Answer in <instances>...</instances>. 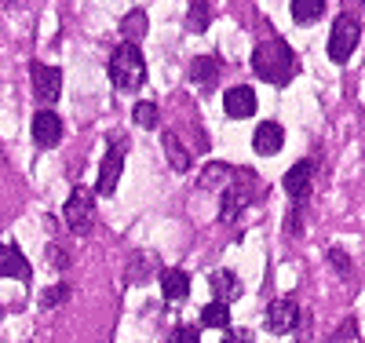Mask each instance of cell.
Instances as JSON below:
<instances>
[{"label": "cell", "instance_id": "83f0119b", "mask_svg": "<svg viewBox=\"0 0 365 343\" xmlns=\"http://www.w3.org/2000/svg\"><path fill=\"white\" fill-rule=\"evenodd\" d=\"M227 343H252V332H245V329H241V332H227Z\"/></svg>", "mask_w": 365, "mask_h": 343}, {"label": "cell", "instance_id": "52a82bcc", "mask_svg": "<svg viewBox=\"0 0 365 343\" xmlns=\"http://www.w3.org/2000/svg\"><path fill=\"white\" fill-rule=\"evenodd\" d=\"M29 81H34V96L37 103L51 106L58 96H63V73H58L55 66H41V62H34V70H29Z\"/></svg>", "mask_w": 365, "mask_h": 343}, {"label": "cell", "instance_id": "ba28073f", "mask_svg": "<svg viewBox=\"0 0 365 343\" xmlns=\"http://www.w3.org/2000/svg\"><path fill=\"white\" fill-rule=\"evenodd\" d=\"M34 143L41 146V150H51V146H58V139H63V117H58L55 110H41L37 117H34Z\"/></svg>", "mask_w": 365, "mask_h": 343}, {"label": "cell", "instance_id": "277c9868", "mask_svg": "<svg viewBox=\"0 0 365 343\" xmlns=\"http://www.w3.org/2000/svg\"><path fill=\"white\" fill-rule=\"evenodd\" d=\"M125 153H128V143L125 139H110V150H106V158L99 165V183H96V194L110 198L117 190V179L120 172H125Z\"/></svg>", "mask_w": 365, "mask_h": 343}, {"label": "cell", "instance_id": "8fae6325", "mask_svg": "<svg viewBox=\"0 0 365 343\" xmlns=\"http://www.w3.org/2000/svg\"><path fill=\"white\" fill-rule=\"evenodd\" d=\"M0 274L19 277V282H29V277H34V267H29V260L19 252V245H0Z\"/></svg>", "mask_w": 365, "mask_h": 343}, {"label": "cell", "instance_id": "4fadbf2b", "mask_svg": "<svg viewBox=\"0 0 365 343\" xmlns=\"http://www.w3.org/2000/svg\"><path fill=\"white\" fill-rule=\"evenodd\" d=\"M311 175H314V161H296V165L285 172V190H289V198H307Z\"/></svg>", "mask_w": 365, "mask_h": 343}, {"label": "cell", "instance_id": "f1b7e54d", "mask_svg": "<svg viewBox=\"0 0 365 343\" xmlns=\"http://www.w3.org/2000/svg\"><path fill=\"white\" fill-rule=\"evenodd\" d=\"M48 256H51V267H66V263H70V256H63L55 245H51V252H48Z\"/></svg>", "mask_w": 365, "mask_h": 343}, {"label": "cell", "instance_id": "4316f807", "mask_svg": "<svg viewBox=\"0 0 365 343\" xmlns=\"http://www.w3.org/2000/svg\"><path fill=\"white\" fill-rule=\"evenodd\" d=\"M351 336H354V322H347V325H344V329H340L336 336H332V343H347Z\"/></svg>", "mask_w": 365, "mask_h": 343}, {"label": "cell", "instance_id": "8992f818", "mask_svg": "<svg viewBox=\"0 0 365 343\" xmlns=\"http://www.w3.org/2000/svg\"><path fill=\"white\" fill-rule=\"evenodd\" d=\"M263 325H267V332H274V336L292 332V329L299 325V307H296V300H289V296L274 300V303L267 307V314H263Z\"/></svg>", "mask_w": 365, "mask_h": 343}, {"label": "cell", "instance_id": "603a6c76", "mask_svg": "<svg viewBox=\"0 0 365 343\" xmlns=\"http://www.w3.org/2000/svg\"><path fill=\"white\" fill-rule=\"evenodd\" d=\"M132 121L139 124V128H154V124L161 121V113H158V106H154V103H135Z\"/></svg>", "mask_w": 365, "mask_h": 343}, {"label": "cell", "instance_id": "6da1fadb", "mask_svg": "<svg viewBox=\"0 0 365 343\" xmlns=\"http://www.w3.org/2000/svg\"><path fill=\"white\" fill-rule=\"evenodd\" d=\"M252 70L270 84H289L296 77V51L282 37L259 41L256 51H252Z\"/></svg>", "mask_w": 365, "mask_h": 343}, {"label": "cell", "instance_id": "ac0fdd59", "mask_svg": "<svg viewBox=\"0 0 365 343\" xmlns=\"http://www.w3.org/2000/svg\"><path fill=\"white\" fill-rule=\"evenodd\" d=\"M289 11H292V19H296L299 26H314V22L325 15V0H292Z\"/></svg>", "mask_w": 365, "mask_h": 343}, {"label": "cell", "instance_id": "d6986e66", "mask_svg": "<svg viewBox=\"0 0 365 343\" xmlns=\"http://www.w3.org/2000/svg\"><path fill=\"white\" fill-rule=\"evenodd\" d=\"M120 37H125L128 44L143 41L146 37V11H128L125 19H120Z\"/></svg>", "mask_w": 365, "mask_h": 343}, {"label": "cell", "instance_id": "7a4b0ae2", "mask_svg": "<svg viewBox=\"0 0 365 343\" xmlns=\"http://www.w3.org/2000/svg\"><path fill=\"white\" fill-rule=\"evenodd\" d=\"M110 81H113L117 91H128V96L146 84V62H143L135 44L125 41L120 48H113V55H110Z\"/></svg>", "mask_w": 365, "mask_h": 343}, {"label": "cell", "instance_id": "44dd1931", "mask_svg": "<svg viewBox=\"0 0 365 343\" xmlns=\"http://www.w3.org/2000/svg\"><path fill=\"white\" fill-rule=\"evenodd\" d=\"M208 22H212V8L205 4V0H194L190 11H187V29L190 34H205Z\"/></svg>", "mask_w": 365, "mask_h": 343}, {"label": "cell", "instance_id": "d4e9b609", "mask_svg": "<svg viewBox=\"0 0 365 343\" xmlns=\"http://www.w3.org/2000/svg\"><path fill=\"white\" fill-rule=\"evenodd\" d=\"M168 343H201V336H197L194 325H179V329H172Z\"/></svg>", "mask_w": 365, "mask_h": 343}, {"label": "cell", "instance_id": "5b68a950", "mask_svg": "<svg viewBox=\"0 0 365 343\" xmlns=\"http://www.w3.org/2000/svg\"><path fill=\"white\" fill-rule=\"evenodd\" d=\"M63 215H66V227L84 237L91 227H96V198H91L88 190H73V194L66 198Z\"/></svg>", "mask_w": 365, "mask_h": 343}, {"label": "cell", "instance_id": "3957f363", "mask_svg": "<svg viewBox=\"0 0 365 343\" xmlns=\"http://www.w3.org/2000/svg\"><path fill=\"white\" fill-rule=\"evenodd\" d=\"M358 41H361V22L354 15H340L332 22V34H329V58L336 62V66H344L351 58V51L358 48Z\"/></svg>", "mask_w": 365, "mask_h": 343}, {"label": "cell", "instance_id": "7c38bea8", "mask_svg": "<svg viewBox=\"0 0 365 343\" xmlns=\"http://www.w3.org/2000/svg\"><path fill=\"white\" fill-rule=\"evenodd\" d=\"M161 292H165L168 303L187 300V296H190V274H187V270H179V267L161 270Z\"/></svg>", "mask_w": 365, "mask_h": 343}, {"label": "cell", "instance_id": "9c48e42d", "mask_svg": "<svg viewBox=\"0 0 365 343\" xmlns=\"http://www.w3.org/2000/svg\"><path fill=\"white\" fill-rule=\"evenodd\" d=\"M252 146H256L259 158H274V153H282V146H285V128L278 121H263L252 135Z\"/></svg>", "mask_w": 365, "mask_h": 343}, {"label": "cell", "instance_id": "30bf717a", "mask_svg": "<svg viewBox=\"0 0 365 343\" xmlns=\"http://www.w3.org/2000/svg\"><path fill=\"white\" fill-rule=\"evenodd\" d=\"M223 110H227V117H234V121L252 117V113H256V91H252L249 84L230 88L227 96H223Z\"/></svg>", "mask_w": 365, "mask_h": 343}, {"label": "cell", "instance_id": "484cf974", "mask_svg": "<svg viewBox=\"0 0 365 343\" xmlns=\"http://www.w3.org/2000/svg\"><path fill=\"white\" fill-rule=\"evenodd\" d=\"M329 256H332V263H336V270H340V274H347V270H351V263H347V252H340V248H332Z\"/></svg>", "mask_w": 365, "mask_h": 343}, {"label": "cell", "instance_id": "e0dca14e", "mask_svg": "<svg viewBox=\"0 0 365 343\" xmlns=\"http://www.w3.org/2000/svg\"><path fill=\"white\" fill-rule=\"evenodd\" d=\"M230 175H234L230 165H223V161H208V165L201 168V175H197V186H201V190H220V186L230 183Z\"/></svg>", "mask_w": 365, "mask_h": 343}, {"label": "cell", "instance_id": "9a60e30c", "mask_svg": "<svg viewBox=\"0 0 365 343\" xmlns=\"http://www.w3.org/2000/svg\"><path fill=\"white\" fill-rule=\"evenodd\" d=\"M212 292H216V300L220 303H234L237 296H241V282H237V274L234 270H216L212 274Z\"/></svg>", "mask_w": 365, "mask_h": 343}, {"label": "cell", "instance_id": "ffe728a7", "mask_svg": "<svg viewBox=\"0 0 365 343\" xmlns=\"http://www.w3.org/2000/svg\"><path fill=\"white\" fill-rule=\"evenodd\" d=\"M201 325H205V329H227V325H230V310H227V303L212 300V303L201 310Z\"/></svg>", "mask_w": 365, "mask_h": 343}, {"label": "cell", "instance_id": "7402d4cb", "mask_svg": "<svg viewBox=\"0 0 365 343\" xmlns=\"http://www.w3.org/2000/svg\"><path fill=\"white\" fill-rule=\"evenodd\" d=\"M158 267V256H146V252H135L132 256V267H128V282H143V277L150 274V270H154Z\"/></svg>", "mask_w": 365, "mask_h": 343}, {"label": "cell", "instance_id": "cb8c5ba5", "mask_svg": "<svg viewBox=\"0 0 365 343\" xmlns=\"http://www.w3.org/2000/svg\"><path fill=\"white\" fill-rule=\"evenodd\" d=\"M70 300V285H55V289H48L44 296H41V307L44 310H55L58 303H66Z\"/></svg>", "mask_w": 365, "mask_h": 343}, {"label": "cell", "instance_id": "2e32d148", "mask_svg": "<svg viewBox=\"0 0 365 343\" xmlns=\"http://www.w3.org/2000/svg\"><path fill=\"white\" fill-rule=\"evenodd\" d=\"M161 143H165V153H168V165H172L179 175H182V172H190V150L182 146V139H179L175 132H165Z\"/></svg>", "mask_w": 365, "mask_h": 343}, {"label": "cell", "instance_id": "5bb4252c", "mask_svg": "<svg viewBox=\"0 0 365 343\" xmlns=\"http://www.w3.org/2000/svg\"><path fill=\"white\" fill-rule=\"evenodd\" d=\"M220 58L216 55H197L194 62H190V81L194 84H201V88H208V84H216L220 81Z\"/></svg>", "mask_w": 365, "mask_h": 343}]
</instances>
